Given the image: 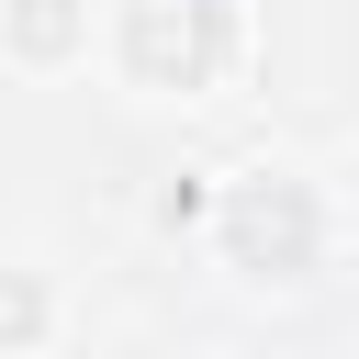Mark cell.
I'll return each instance as SVG.
<instances>
[{"label":"cell","mask_w":359,"mask_h":359,"mask_svg":"<svg viewBox=\"0 0 359 359\" xmlns=\"http://www.w3.org/2000/svg\"><path fill=\"white\" fill-rule=\"evenodd\" d=\"M213 224H224V258H236V269H258V280H303V269L325 258V202H314L303 180H280V168L236 180Z\"/></svg>","instance_id":"cell-1"},{"label":"cell","mask_w":359,"mask_h":359,"mask_svg":"<svg viewBox=\"0 0 359 359\" xmlns=\"http://www.w3.org/2000/svg\"><path fill=\"white\" fill-rule=\"evenodd\" d=\"M79 34H90L79 0H11V45H22V56H67Z\"/></svg>","instance_id":"cell-3"},{"label":"cell","mask_w":359,"mask_h":359,"mask_svg":"<svg viewBox=\"0 0 359 359\" xmlns=\"http://www.w3.org/2000/svg\"><path fill=\"white\" fill-rule=\"evenodd\" d=\"M213 56H224V0H180V22H168V0H135V11H123V67H135V79L202 90Z\"/></svg>","instance_id":"cell-2"},{"label":"cell","mask_w":359,"mask_h":359,"mask_svg":"<svg viewBox=\"0 0 359 359\" xmlns=\"http://www.w3.org/2000/svg\"><path fill=\"white\" fill-rule=\"evenodd\" d=\"M34 337H45V280L0 269V348H34Z\"/></svg>","instance_id":"cell-4"}]
</instances>
